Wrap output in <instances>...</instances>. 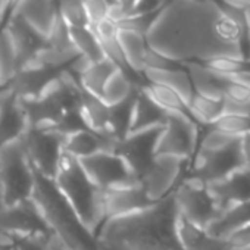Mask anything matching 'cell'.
<instances>
[{"mask_svg":"<svg viewBox=\"0 0 250 250\" xmlns=\"http://www.w3.org/2000/svg\"><path fill=\"white\" fill-rule=\"evenodd\" d=\"M107 2H109V3H115V0H107Z\"/></svg>","mask_w":250,"mask_h":250,"instance_id":"cell-42","label":"cell"},{"mask_svg":"<svg viewBox=\"0 0 250 250\" xmlns=\"http://www.w3.org/2000/svg\"><path fill=\"white\" fill-rule=\"evenodd\" d=\"M27 130V119L14 91L0 87V146L15 140Z\"/></svg>","mask_w":250,"mask_h":250,"instance_id":"cell-15","label":"cell"},{"mask_svg":"<svg viewBox=\"0 0 250 250\" xmlns=\"http://www.w3.org/2000/svg\"><path fill=\"white\" fill-rule=\"evenodd\" d=\"M58 15L56 0H20L11 17L20 18L44 42Z\"/></svg>","mask_w":250,"mask_h":250,"instance_id":"cell-14","label":"cell"},{"mask_svg":"<svg viewBox=\"0 0 250 250\" xmlns=\"http://www.w3.org/2000/svg\"><path fill=\"white\" fill-rule=\"evenodd\" d=\"M50 240L42 238V237L17 238V240H14V249L15 250H50V247H49Z\"/></svg>","mask_w":250,"mask_h":250,"instance_id":"cell-32","label":"cell"},{"mask_svg":"<svg viewBox=\"0 0 250 250\" xmlns=\"http://www.w3.org/2000/svg\"><path fill=\"white\" fill-rule=\"evenodd\" d=\"M244 37L246 25L213 0H168L146 33L149 47L177 63L215 55L244 59Z\"/></svg>","mask_w":250,"mask_h":250,"instance_id":"cell-1","label":"cell"},{"mask_svg":"<svg viewBox=\"0 0 250 250\" xmlns=\"http://www.w3.org/2000/svg\"><path fill=\"white\" fill-rule=\"evenodd\" d=\"M162 127L128 133L119 142V145L116 147V153H119L125 161H127V164L130 165L133 172L139 177V180L143 175V172L147 169L149 164L152 162V159L155 156L156 139H158Z\"/></svg>","mask_w":250,"mask_h":250,"instance_id":"cell-12","label":"cell"},{"mask_svg":"<svg viewBox=\"0 0 250 250\" xmlns=\"http://www.w3.org/2000/svg\"><path fill=\"white\" fill-rule=\"evenodd\" d=\"M18 2H20V0H9V11L12 12V9L18 5Z\"/></svg>","mask_w":250,"mask_h":250,"instance_id":"cell-38","label":"cell"},{"mask_svg":"<svg viewBox=\"0 0 250 250\" xmlns=\"http://www.w3.org/2000/svg\"><path fill=\"white\" fill-rule=\"evenodd\" d=\"M227 244L229 246V249H241V247H247L250 246V224L235 229L234 232H231L227 238H225Z\"/></svg>","mask_w":250,"mask_h":250,"instance_id":"cell-33","label":"cell"},{"mask_svg":"<svg viewBox=\"0 0 250 250\" xmlns=\"http://www.w3.org/2000/svg\"><path fill=\"white\" fill-rule=\"evenodd\" d=\"M238 139H240L238 136H234V134H229V133H225V131L210 127V131H208L203 136L199 147L203 150H208V152H225V150L235 147Z\"/></svg>","mask_w":250,"mask_h":250,"instance_id":"cell-30","label":"cell"},{"mask_svg":"<svg viewBox=\"0 0 250 250\" xmlns=\"http://www.w3.org/2000/svg\"><path fill=\"white\" fill-rule=\"evenodd\" d=\"M145 81L147 83H158L164 84L172 90H175L183 100L188 104L194 90L191 80L188 77V72L186 69H181L178 66L175 68H168V69H155V68H145L142 72Z\"/></svg>","mask_w":250,"mask_h":250,"instance_id":"cell-21","label":"cell"},{"mask_svg":"<svg viewBox=\"0 0 250 250\" xmlns=\"http://www.w3.org/2000/svg\"><path fill=\"white\" fill-rule=\"evenodd\" d=\"M53 180L81 222L96 234L106 218L103 190L87 175L80 159L62 150Z\"/></svg>","mask_w":250,"mask_h":250,"instance_id":"cell-4","label":"cell"},{"mask_svg":"<svg viewBox=\"0 0 250 250\" xmlns=\"http://www.w3.org/2000/svg\"><path fill=\"white\" fill-rule=\"evenodd\" d=\"M5 12H3V9H2V6H0V28H2V24H3V21H5Z\"/></svg>","mask_w":250,"mask_h":250,"instance_id":"cell-37","label":"cell"},{"mask_svg":"<svg viewBox=\"0 0 250 250\" xmlns=\"http://www.w3.org/2000/svg\"><path fill=\"white\" fill-rule=\"evenodd\" d=\"M200 63H203L212 72H215L218 75H225V77H232L235 74H240L243 71L250 69L247 66V61L246 59H241V58H237V56H231V55L209 56V58L200 61Z\"/></svg>","mask_w":250,"mask_h":250,"instance_id":"cell-28","label":"cell"},{"mask_svg":"<svg viewBox=\"0 0 250 250\" xmlns=\"http://www.w3.org/2000/svg\"><path fill=\"white\" fill-rule=\"evenodd\" d=\"M172 194L178 213L200 228H206V225L219 213L206 188V181L197 175L191 174L180 181Z\"/></svg>","mask_w":250,"mask_h":250,"instance_id":"cell-6","label":"cell"},{"mask_svg":"<svg viewBox=\"0 0 250 250\" xmlns=\"http://www.w3.org/2000/svg\"><path fill=\"white\" fill-rule=\"evenodd\" d=\"M21 139L33 169L42 175L53 178L63 150L65 136L58 131H37L27 128Z\"/></svg>","mask_w":250,"mask_h":250,"instance_id":"cell-11","label":"cell"},{"mask_svg":"<svg viewBox=\"0 0 250 250\" xmlns=\"http://www.w3.org/2000/svg\"><path fill=\"white\" fill-rule=\"evenodd\" d=\"M232 250H250V246H247V247H241V249H232Z\"/></svg>","mask_w":250,"mask_h":250,"instance_id":"cell-40","label":"cell"},{"mask_svg":"<svg viewBox=\"0 0 250 250\" xmlns=\"http://www.w3.org/2000/svg\"><path fill=\"white\" fill-rule=\"evenodd\" d=\"M137 77L140 75L125 71L122 68H116L106 80L100 97L107 106H113L130 99L142 87V84L136 80Z\"/></svg>","mask_w":250,"mask_h":250,"instance_id":"cell-19","label":"cell"},{"mask_svg":"<svg viewBox=\"0 0 250 250\" xmlns=\"http://www.w3.org/2000/svg\"><path fill=\"white\" fill-rule=\"evenodd\" d=\"M237 150H238L241 167L250 169V133L240 136L237 143Z\"/></svg>","mask_w":250,"mask_h":250,"instance_id":"cell-34","label":"cell"},{"mask_svg":"<svg viewBox=\"0 0 250 250\" xmlns=\"http://www.w3.org/2000/svg\"><path fill=\"white\" fill-rule=\"evenodd\" d=\"M49 247H50V250H68L65 246H62L55 237H52V240L49 241Z\"/></svg>","mask_w":250,"mask_h":250,"instance_id":"cell-35","label":"cell"},{"mask_svg":"<svg viewBox=\"0 0 250 250\" xmlns=\"http://www.w3.org/2000/svg\"><path fill=\"white\" fill-rule=\"evenodd\" d=\"M0 250H14V246H2Z\"/></svg>","mask_w":250,"mask_h":250,"instance_id":"cell-39","label":"cell"},{"mask_svg":"<svg viewBox=\"0 0 250 250\" xmlns=\"http://www.w3.org/2000/svg\"><path fill=\"white\" fill-rule=\"evenodd\" d=\"M80 113L88 130L97 134L103 133L109 121V106L100 96H96L83 88L80 99Z\"/></svg>","mask_w":250,"mask_h":250,"instance_id":"cell-22","label":"cell"},{"mask_svg":"<svg viewBox=\"0 0 250 250\" xmlns=\"http://www.w3.org/2000/svg\"><path fill=\"white\" fill-rule=\"evenodd\" d=\"M80 162L87 175L103 191L140 183L127 161L116 152L99 150L93 155L81 158Z\"/></svg>","mask_w":250,"mask_h":250,"instance_id":"cell-7","label":"cell"},{"mask_svg":"<svg viewBox=\"0 0 250 250\" xmlns=\"http://www.w3.org/2000/svg\"><path fill=\"white\" fill-rule=\"evenodd\" d=\"M178 210L169 193L152 206L106 218L96 232L100 250H183L177 232Z\"/></svg>","mask_w":250,"mask_h":250,"instance_id":"cell-2","label":"cell"},{"mask_svg":"<svg viewBox=\"0 0 250 250\" xmlns=\"http://www.w3.org/2000/svg\"><path fill=\"white\" fill-rule=\"evenodd\" d=\"M188 159L168 155V153H155L147 169L140 177V184L143 186L146 194L158 202L174 191L180 183L183 169Z\"/></svg>","mask_w":250,"mask_h":250,"instance_id":"cell-10","label":"cell"},{"mask_svg":"<svg viewBox=\"0 0 250 250\" xmlns=\"http://www.w3.org/2000/svg\"><path fill=\"white\" fill-rule=\"evenodd\" d=\"M250 224V199L234 203L222 209L205 228V231L219 240H225L235 229Z\"/></svg>","mask_w":250,"mask_h":250,"instance_id":"cell-16","label":"cell"},{"mask_svg":"<svg viewBox=\"0 0 250 250\" xmlns=\"http://www.w3.org/2000/svg\"><path fill=\"white\" fill-rule=\"evenodd\" d=\"M69 34L72 44L78 50L80 55L87 56L93 62H99L104 59V52L102 49L100 40L91 30L88 24L85 25H69Z\"/></svg>","mask_w":250,"mask_h":250,"instance_id":"cell-23","label":"cell"},{"mask_svg":"<svg viewBox=\"0 0 250 250\" xmlns=\"http://www.w3.org/2000/svg\"><path fill=\"white\" fill-rule=\"evenodd\" d=\"M244 2H246V3H247L249 6H250V0H244Z\"/></svg>","mask_w":250,"mask_h":250,"instance_id":"cell-41","label":"cell"},{"mask_svg":"<svg viewBox=\"0 0 250 250\" xmlns=\"http://www.w3.org/2000/svg\"><path fill=\"white\" fill-rule=\"evenodd\" d=\"M188 115L196 121V124L209 125L224 112V100H212L202 94L193 93L188 104Z\"/></svg>","mask_w":250,"mask_h":250,"instance_id":"cell-26","label":"cell"},{"mask_svg":"<svg viewBox=\"0 0 250 250\" xmlns=\"http://www.w3.org/2000/svg\"><path fill=\"white\" fill-rule=\"evenodd\" d=\"M97 250H100V249H97Z\"/></svg>","mask_w":250,"mask_h":250,"instance_id":"cell-43","label":"cell"},{"mask_svg":"<svg viewBox=\"0 0 250 250\" xmlns=\"http://www.w3.org/2000/svg\"><path fill=\"white\" fill-rule=\"evenodd\" d=\"M103 202H104V216L106 218L128 215V213L146 209L155 203L146 194V191L140 183L104 190Z\"/></svg>","mask_w":250,"mask_h":250,"instance_id":"cell-13","label":"cell"},{"mask_svg":"<svg viewBox=\"0 0 250 250\" xmlns=\"http://www.w3.org/2000/svg\"><path fill=\"white\" fill-rule=\"evenodd\" d=\"M0 184L8 206L28 200L31 196L34 169L21 137L0 146Z\"/></svg>","mask_w":250,"mask_h":250,"instance_id":"cell-5","label":"cell"},{"mask_svg":"<svg viewBox=\"0 0 250 250\" xmlns=\"http://www.w3.org/2000/svg\"><path fill=\"white\" fill-rule=\"evenodd\" d=\"M165 118H167V110L158 106L140 87L134 97L128 133L162 127L165 124Z\"/></svg>","mask_w":250,"mask_h":250,"instance_id":"cell-17","label":"cell"},{"mask_svg":"<svg viewBox=\"0 0 250 250\" xmlns=\"http://www.w3.org/2000/svg\"><path fill=\"white\" fill-rule=\"evenodd\" d=\"M0 234L12 241L25 237H42L49 240L53 237L30 199L0 208Z\"/></svg>","mask_w":250,"mask_h":250,"instance_id":"cell-9","label":"cell"},{"mask_svg":"<svg viewBox=\"0 0 250 250\" xmlns=\"http://www.w3.org/2000/svg\"><path fill=\"white\" fill-rule=\"evenodd\" d=\"M5 206V200H3V188H2V184H0V208Z\"/></svg>","mask_w":250,"mask_h":250,"instance_id":"cell-36","label":"cell"},{"mask_svg":"<svg viewBox=\"0 0 250 250\" xmlns=\"http://www.w3.org/2000/svg\"><path fill=\"white\" fill-rule=\"evenodd\" d=\"M116 39H118V43H119L121 50L124 53V58H125V62H127L128 69L133 74L142 75V72L145 69L146 52L149 49L146 36L143 33H139V31L131 30V28L118 27Z\"/></svg>","mask_w":250,"mask_h":250,"instance_id":"cell-18","label":"cell"},{"mask_svg":"<svg viewBox=\"0 0 250 250\" xmlns=\"http://www.w3.org/2000/svg\"><path fill=\"white\" fill-rule=\"evenodd\" d=\"M58 72L59 71L50 68H42V69L20 68L15 77L9 81L8 87L18 97H36L40 94L44 84Z\"/></svg>","mask_w":250,"mask_h":250,"instance_id":"cell-20","label":"cell"},{"mask_svg":"<svg viewBox=\"0 0 250 250\" xmlns=\"http://www.w3.org/2000/svg\"><path fill=\"white\" fill-rule=\"evenodd\" d=\"M107 0H84V12L88 25H94L102 20L107 18L109 12Z\"/></svg>","mask_w":250,"mask_h":250,"instance_id":"cell-31","label":"cell"},{"mask_svg":"<svg viewBox=\"0 0 250 250\" xmlns=\"http://www.w3.org/2000/svg\"><path fill=\"white\" fill-rule=\"evenodd\" d=\"M209 127L240 137L246 133H250V115L224 110Z\"/></svg>","mask_w":250,"mask_h":250,"instance_id":"cell-29","label":"cell"},{"mask_svg":"<svg viewBox=\"0 0 250 250\" xmlns=\"http://www.w3.org/2000/svg\"><path fill=\"white\" fill-rule=\"evenodd\" d=\"M31 203L52 235L68 250H97L96 234L87 229L53 178L34 171Z\"/></svg>","mask_w":250,"mask_h":250,"instance_id":"cell-3","label":"cell"},{"mask_svg":"<svg viewBox=\"0 0 250 250\" xmlns=\"http://www.w3.org/2000/svg\"><path fill=\"white\" fill-rule=\"evenodd\" d=\"M197 124L186 112H167L165 124L156 139L155 153L191 159L197 146Z\"/></svg>","mask_w":250,"mask_h":250,"instance_id":"cell-8","label":"cell"},{"mask_svg":"<svg viewBox=\"0 0 250 250\" xmlns=\"http://www.w3.org/2000/svg\"><path fill=\"white\" fill-rule=\"evenodd\" d=\"M119 68L118 65H115L110 59L104 58L99 62H93L88 69L78 78L81 87L96 96L102 94V88L106 83V80L109 78V75Z\"/></svg>","mask_w":250,"mask_h":250,"instance_id":"cell-27","label":"cell"},{"mask_svg":"<svg viewBox=\"0 0 250 250\" xmlns=\"http://www.w3.org/2000/svg\"><path fill=\"white\" fill-rule=\"evenodd\" d=\"M14 250H15V249H14Z\"/></svg>","mask_w":250,"mask_h":250,"instance_id":"cell-44","label":"cell"},{"mask_svg":"<svg viewBox=\"0 0 250 250\" xmlns=\"http://www.w3.org/2000/svg\"><path fill=\"white\" fill-rule=\"evenodd\" d=\"M20 69L18 53L6 25L0 28V87H5Z\"/></svg>","mask_w":250,"mask_h":250,"instance_id":"cell-24","label":"cell"},{"mask_svg":"<svg viewBox=\"0 0 250 250\" xmlns=\"http://www.w3.org/2000/svg\"><path fill=\"white\" fill-rule=\"evenodd\" d=\"M142 90L164 110L167 112H186L188 113L187 103L183 100V97L172 88L158 84V83H147L142 84Z\"/></svg>","mask_w":250,"mask_h":250,"instance_id":"cell-25","label":"cell"}]
</instances>
